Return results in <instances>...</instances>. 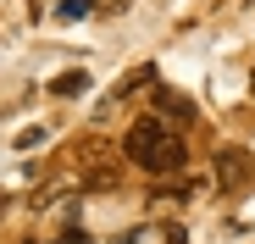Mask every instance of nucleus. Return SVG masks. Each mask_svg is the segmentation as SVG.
<instances>
[{
  "instance_id": "nucleus-1",
  "label": "nucleus",
  "mask_w": 255,
  "mask_h": 244,
  "mask_svg": "<svg viewBox=\"0 0 255 244\" xmlns=\"http://www.w3.org/2000/svg\"><path fill=\"white\" fill-rule=\"evenodd\" d=\"M122 155L133 161V167H144L150 178H172V172H183L189 167V144H183V133L172 128L166 117H139L133 128H128V139H122Z\"/></svg>"
},
{
  "instance_id": "nucleus-2",
  "label": "nucleus",
  "mask_w": 255,
  "mask_h": 244,
  "mask_svg": "<svg viewBox=\"0 0 255 244\" xmlns=\"http://www.w3.org/2000/svg\"><path fill=\"white\" fill-rule=\"evenodd\" d=\"M217 172H222L228 189L244 183V178H250V155H244V150H222V155H217Z\"/></svg>"
},
{
  "instance_id": "nucleus-3",
  "label": "nucleus",
  "mask_w": 255,
  "mask_h": 244,
  "mask_svg": "<svg viewBox=\"0 0 255 244\" xmlns=\"http://www.w3.org/2000/svg\"><path fill=\"white\" fill-rule=\"evenodd\" d=\"M83 89H89V78H83V72H67V78L50 84V95H83Z\"/></svg>"
},
{
  "instance_id": "nucleus-4",
  "label": "nucleus",
  "mask_w": 255,
  "mask_h": 244,
  "mask_svg": "<svg viewBox=\"0 0 255 244\" xmlns=\"http://www.w3.org/2000/svg\"><path fill=\"white\" fill-rule=\"evenodd\" d=\"M89 6H95V0H61V6H56V17H67V22H72V17H83V11H89Z\"/></svg>"
},
{
  "instance_id": "nucleus-5",
  "label": "nucleus",
  "mask_w": 255,
  "mask_h": 244,
  "mask_svg": "<svg viewBox=\"0 0 255 244\" xmlns=\"http://www.w3.org/2000/svg\"><path fill=\"white\" fill-rule=\"evenodd\" d=\"M155 239H161V233H155V228H133V233H122V239H117V244H155Z\"/></svg>"
},
{
  "instance_id": "nucleus-6",
  "label": "nucleus",
  "mask_w": 255,
  "mask_h": 244,
  "mask_svg": "<svg viewBox=\"0 0 255 244\" xmlns=\"http://www.w3.org/2000/svg\"><path fill=\"white\" fill-rule=\"evenodd\" d=\"M56 244H89V239H83V233H67V239H56Z\"/></svg>"
},
{
  "instance_id": "nucleus-7",
  "label": "nucleus",
  "mask_w": 255,
  "mask_h": 244,
  "mask_svg": "<svg viewBox=\"0 0 255 244\" xmlns=\"http://www.w3.org/2000/svg\"><path fill=\"white\" fill-rule=\"evenodd\" d=\"M100 6H106V11H117V6H128V0H100Z\"/></svg>"
},
{
  "instance_id": "nucleus-8",
  "label": "nucleus",
  "mask_w": 255,
  "mask_h": 244,
  "mask_svg": "<svg viewBox=\"0 0 255 244\" xmlns=\"http://www.w3.org/2000/svg\"><path fill=\"white\" fill-rule=\"evenodd\" d=\"M250 89H255V67H250Z\"/></svg>"
},
{
  "instance_id": "nucleus-9",
  "label": "nucleus",
  "mask_w": 255,
  "mask_h": 244,
  "mask_svg": "<svg viewBox=\"0 0 255 244\" xmlns=\"http://www.w3.org/2000/svg\"><path fill=\"white\" fill-rule=\"evenodd\" d=\"M0 211H6V200H0Z\"/></svg>"
}]
</instances>
